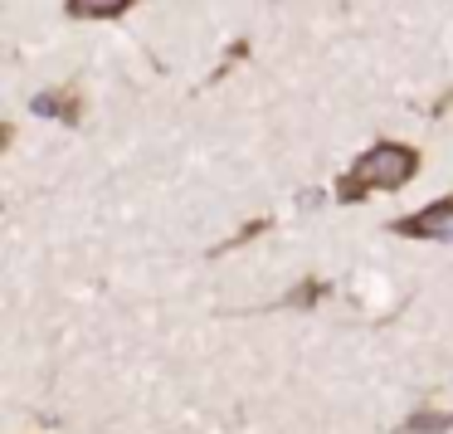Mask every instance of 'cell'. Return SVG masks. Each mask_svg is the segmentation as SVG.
<instances>
[{
    "instance_id": "obj_1",
    "label": "cell",
    "mask_w": 453,
    "mask_h": 434,
    "mask_svg": "<svg viewBox=\"0 0 453 434\" xmlns=\"http://www.w3.org/2000/svg\"><path fill=\"white\" fill-rule=\"evenodd\" d=\"M419 176V151L410 142H375L342 176V200H365L371 190H400Z\"/></svg>"
},
{
    "instance_id": "obj_2",
    "label": "cell",
    "mask_w": 453,
    "mask_h": 434,
    "mask_svg": "<svg viewBox=\"0 0 453 434\" xmlns=\"http://www.w3.org/2000/svg\"><path fill=\"white\" fill-rule=\"evenodd\" d=\"M390 229L400 239H443L449 244L453 239V196H439L434 205L414 210V215H400Z\"/></svg>"
},
{
    "instance_id": "obj_3",
    "label": "cell",
    "mask_w": 453,
    "mask_h": 434,
    "mask_svg": "<svg viewBox=\"0 0 453 434\" xmlns=\"http://www.w3.org/2000/svg\"><path fill=\"white\" fill-rule=\"evenodd\" d=\"M40 118H59V122H79L83 118V98L73 89H50V93H35L30 103Z\"/></svg>"
},
{
    "instance_id": "obj_4",
    "label": "cell",
    "mask_w": 453,
    "mask_h": 434,
    "mask_svg": "<svg viewBox=\"0 0 453 434\" xmlns=\"http://www.w3.org/2000/svg\"><path fill=\"white\" fill-rule=\"evenodd\" d=\"M137 0H64L69 20H122Z\"/></svg>"
},
{
    "instance_id": "obj_5",
    "label": "cell",
    "mask_w": 453,
    "mask_h": 434,
    "mask_svg": "<svg viewBox=\"0 0 453 434\" xmlns=\"http://www.w3.org/2000/svg\"><path fill=\"white\" fill-rule=\"evenodd\" d=\"M439 430H453V415L419 410V415H410V420H404V434H439Z\"/></svg>"
},
{
    "instance_id": "obj_6",
    "label": "cell",
    "mask_w": 453,
    "mask_h": 434,
    "mask_svg": "<svg viewBox=\"0 0 453 434\" xmlns=\"http://www.w3.org/2000/svg\"><path fill=\"white\" fill-rule=\"evenodd\" d=\"M307 298H322V283H297L293 293H288V303H293V307H307Z\"/></svg>"
}]
</instances>
